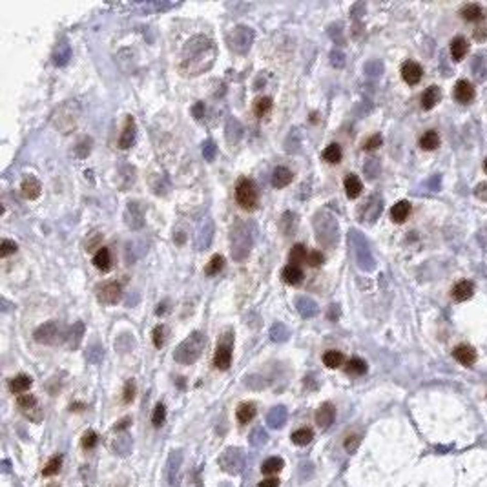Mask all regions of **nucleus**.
Here are the masks:
<instances>
[{
	"mask_svg": "<svg viewBox=\"0 0 487 487\" xmlns=\"http://www.w3.org/2000/svg\"><path fill=\"white\" fill-rule=\"evenodd\" d=\"M473 294H475V283H473V281H467V279L458 281V283L451 288V298H453L454 301H458V303L471 300Z\"/></svg>",
	"mask_w": 487,
	"mask_h": 487,
	"instance_id": "obj_16",
	"label": "nucleus"
},
{
	"mask_svg": "<svg viewBox=\"0 0 487 487\" xmlns=\"http://www.w3.org/2000/svg\"><path fill=\"white\" fill-rule=\"evenodd\" d=\"M164 307H166V303L159 305V308H157V310H155V314H157V316H161V314L164 312V310H166V308H164Z\"/></svg>",
	"mask_w": 487,
	"mask_h": 487,
	"instance_id": "obj_61",
	"label": "nucleus"
},
{
	"mask_svg": "<svg viewBox=\"0 0 487 487\" xmlns=\"http://www.w3.org/2000/svg\"><path fill=\"white\" fill-rule=\"evenodd\" d=\"M288 336H290V330L285 327L283 323H274L272 325V329H270V337H272V342H287L288 340Z\"/></svg>",
	"mask_w": 487,
	"mask_h": 487,
	"instance_id": "obj_41",
	"label": "nucleus"
},
{
	"mask_svg": "<svg viewBox=\"0 0 487 487\" xmlns=\"http://www.w3.org/2000/svg\"><path fill=\"white\" fill-rule=\"evenodd\" d=\"M420 146H421V150H427V152L436 150L438 146H440V135H438V132L427 130L420 137Z\"/></svg>",
	"mask_w": 487,
	"mask_h": 487,
	"instance_id": "obj_33",
	"label": "nucleus"
},
{
	"mask_svg": "<svg viewBox=\"0 0 487 487\" xmlns=\"http://www.w3.org/2000/svg\"><path fill=\"white\" fill-rule=\"evenodd\" d=\"M258 487H279V480L278 478H267V480H263V482H259Z\"/></svg>",
	"mask_w": 487,
	"mask_h": 487,
	"instance_id": "obj_59",
	"label": "nucleus"
},
{
	"mask_svg": "<svg viewBox=\"0 0 487 487\" xmlns=\"http://www.w3.org/2000/svg\"><path fill=\"white\" fill-rule=\"evenodd\" d=\"M330 64L336 68H342L343 64H345V57H343L342 51H332V53H330Z\"/></svg>",
	"mask_w": 487,
	"mask_h": 487,
	"instance_id": "obj_56",
	"label": "nucleus"
},
{
	"mask_svg": "<svg viewBox=\"0 0 487 487\" xmlns=\"http://www.w3.org/2000/svg\"><path fill=\"white\" fill-rule=\"evenodd\" d=\"M230 363H232V347H230V343H219L216 354H214V365L219 371H226Z\"/></svg>",
	"mask_w": 487,
	"mask_h": 487,
	"instance_id": "obj_15",
	"label": "nucleus"
},
{
	"mask_svg": "<svg viewBox=\"0 0 487 487\" xmlns=\"http://www.w3.org/2000/svg\"><path fill=\"white\" fill-rule=\"evenodd\" d=\"M296 308H298V312H300V316L305 317V320L317 316V312H320V307H317V303L312 300V298H308V296H300V298H298V300H296Z\"/></svg>",
	"mask_w": 487,
	"mask_h": 487,
	"instance_id": "obj_19",
	"label": "nucleus"
},
{
	"mask_svg": "<svg viewBox=\"0 0 487 487\" xmlns=\"http://www.w3.org/2000/svg\"><path fill=\"white\" fill-rule=\"evenodd\" d=\"M192 113H194V117H196L197 121H201V119H203V113H204V102H197V104L192 108Z\"/></svg>",
	"mask_w": 487,
	"mask_h": 487,
	"instance_id": "obj_57",
	"label": "nucleus"
},
{
	"mask_svg": "<svg viewBox=\"0 0 487 487\" xmlns=\"http://www.w3.org/2000/svg\"><path fill=\"white\" fill-rule=\"evenodd\" d=\"M314 232H316V239L321 246H334L337 243V238H340V226H337V221L334 219L332 214L325 212V210H320V212L314 216Z\"/></svg>",
	"mask_w": 487,
	"mask_h": 487,
	"instance_id": "obj_3",
	"label": "nucleus"
},
{
	"mask_svg": "<svg viewBox=\"0 0 487 487\" xmlns=\"http://www.w3.org/2000/svg\"><path fill=\"white\" fill-rule=\"evenodd\" d=\"M475 194H476V197H480L482 201H487V183L478 184V186H476V190H475Z\"/></svg>",
	"mask_w": 487,
	"mask_h": 487,
	"instance_id": "obj_58",
	"label": "nucleus"
},
{
	"mask_svg": "<svg viewBox=\"0 0 487 487\" xmlns=\"http://www.w3.org/2000/svg\"><path fill=\"white\" fill-rule=\"evenodd\" d=\"M358 446H359V436H358V434H350V436L345 438V449L349 451V453H354Z\"/></svg>",
	"mask_w": 487,
	"mask_h": 487,
	"instance_id": "obj_55",
	"label": "nucleus"
},
{
	"mask_svg": "<svg viewBox=\"0 0 487 487\" xmlns=\"http://www.w3.org/2000/svg\"><path fill=\"white\" fill-rule=\"evenodd\" d=\"M79 117H80V110L79 106H77V102L75 100H68L66 104H62L55 112L53 122L62 134H68V132H71V130L77 126Z\"/></svg>",
	"mask_w": 487,
	"mask_h": 487,
	"instance_id": "obj_6",
	"label": "nucleus"
},
{
	"mask_svg": "<svg viewBox=\"0 0 487 487\" xmlns=\"http://www.w3.org/2000/svg\"><path fill=\"white\" fill-rule=\"evenodd\" d=\"M164 420H166V407L162 404H157L154 409V414H152V424H154L155 427H161V425L164 424Z\"/></svg>",
	"mask_w": 487,
	"mask_h": 487,
	"instance_id": "obj_46",
	"label": "nucleus"
},
{
	"mask_svg": "<svg viewBox=\"0 0 487 487\" xmlns=\"http://www.w3.org/2000/svg\"><path fill=\"white\" fill-rule=\"evenodd\" d=\"M256 33L254 29L248 28V26H236L226 33V44L228 48L234 51V53L245 55L250 51L252 44H254Z\"/></svg>",
	"mask_w": 487,
	"mask_h": 487,
	"instance_id": "obj_5",
	"label": "nucleus"
},
{
	"mask_svg": "<svg viewBox=\"0 0 487 487\" xmlns=\"http://www.w3.org/2000/svg\"><path fill=\"white\" fill-rule=\"evenodd\" d=\"M97 441H99V438H97L95 431H88V433H84V436H82L84 449H93V447L97 446Z\"/></svg>",
	"mask_w": 487,
	"mask_h": 487,
	"instance_id": "obj_52",
	"label": "nucleus"
},
{
	"mask_svg": "<svg viewBox=\"0 0 487 487\" xmlns=\"http://www.w3.org/2000/svg\"><path fill=\"white\" fill-rule=\"evenodd\" d=\"M285 418H287V412H285L283 407H276L270 411V414H268V421H270L272 425H281L285 421Z\"/></svg>",
	"mask_w": 487,
	"mask_h": 487,
	"instance_id": "obj_47",
	"label": "nucleus"
},
{
	"mask_svg": "<svg viewBox=\"0 0 487 487\" xmlns=\"http://www.w3.org/2000/svg\"><path fill=\"white\" fill-rule=\"evenodd\" d=\"M130 421H132V420H130V418H124V420H121V421H119V424H115V429H124V427L130 424Z\"/></svg>",
	"mask_w": 487,
	"mask_h": 487,
	"instance_id": "obj_60",
	"label": "nucleus"
},
{
	"mask_svg": "<svg viewBox=\"0 0 487 487\" xmlns=\"http://www.w3.org/2000/svg\"><path fill=\"white\" fill-rule=\"evenodd\" d=\"M225 132H226V134H225V135H226V141H228L230 144H238L239 139H241V135H243V126H241V122H239L238 119L230 117L228 122H226Z\"/></svg>",
	"mask_w": 487,
	"mask_h": 487,
	"instance_id": "obj_26",
	"label": "nucleus"
},
{
	"mask_svg": "<svg viewBox=\"0 0 487 487\" xmlns=\"http://www.w3.org/2000/svg\"><path fill=\"white\" fill-rule=\"evenodd\" d=\"M334 418H336V409H334V405L330 404V401L321 404V407L317 409L316 412V424L320 425L321 429H327V427L332 425Z\"/></svg>",
	"mask_w": 487,
	"mask_h": 487,
	"instance_id": "obj_18",
	"label": "nucleus"
},
{
	"mask_svg": "<svg viewBox=\"0 0 487 487\" xmlns=\"http://www.w3.org/2000/svg\"><path fill=\"white\" fill-rule=\"evenodd\" d=\"M409 216H411V203L409 201H398L391 208V219L394 223H398V225L405 223L409 219Z\"/></svg>",
	"mask_w": 487,
	"mask_h": 487,
	"instance_id": "obj_24",
	"label": "nucleus"
},
{
	"mask_svg": "<svg viewBox=\"0 0 487 487\" xmlns=\"http://www.w3.org/2000/svg\"><path fill=\"white\" fill-rule=\"evenodd\" d=\"M135 135H137V124H135L134 117H126L124 126H122L121 137H119V148L128 150L135 142Z\"/></svg>",
	"mask_w": 487,
	"mask_h": 487,
	"instance_id": "obj_12",
	"label": "nucleus"
},
{
	"mask_svg": "<svg viewBox=\"0 0 487 487\" xmlns=\"http://www.w3.org/2000/svg\"><path fill=\"white\" fill-rule=\"evenodd\" d=\"M217 46L206 35H196L186 40L179 57V73L183 77H199L216 64Z\"/></svg>",
	"mask_w": 487,
	"mask_h": 487,
	"instance_id": "obj_1",
	"label": "nucleus"
},
{
	"mask_svg": "<svg viewBox=\"0 0 487 487\" xmlns=\"http://www.w3.org/2000/svg\"><path fill=\"white\" fill-rule=\"evenodd\" d=\"M475 95H476L475 86H473L469 80L462 79V80H458V82L454 84L453 97H454V100H458L460 104H469L471 100L475 99Z\"/></svg>",
	"mask_w": 487,
	"mask_h": 487,
	"instance_id": "obj_13",
	"label": "nucleus"
},
{
	"mask_svg": "<svg viewBox=\"0 0 487 487\" xmlns=\"http://www.w3.org/2000/svg\"><path fill=\"white\" fill-rule=\"evenodd\" d=\"M363 190V184L362 181H359L358 175L354 174H349L345 177V192H347V197L349 199H356V197H359V194H362Z\"/></svg>",
	"mask_w": 487,
	"mask_h": 487,
	"instance_id": "obj_29",
	"label": "nucleus"
},
{
	"mask_svg": "<svg viewBox=\"0 0 487 487\" xmlns=\"http://www.w3.org/2000/svg\"><path fill=\"white\" fill-rule=\"evenodd\" d=\"M272 104H274V102H272L270 97H259V99H256V102H254V113L258 117L268 115L272 110Z\"/></svg>",
	"mask_w": 487,
	"mask_h": 487,
	"instance_id": "obj_40",
	"label": "nucleus"
},
{
	"mask_svg": "<svg viewBox=\"0 0 487 487\" xmlns=\"http://www.w3.org/2000/svg\"><path fill=\"white\" fill-rule=\"evenodd\" d=\"M307 246L301 245V243H298V245L292 246L290 254H288V261H290V265H296V267H300L301 263L307 259Z\"/></svg>",
	"mask_w": 487,
	"mask_h": 487,
	"instance_id": "obj_38",
	"label": "nucleus"
},
{
	"mask_svg": "<svg viewBox=\"0 0 487 487\" xmlns=\"http://www.w3.org/2000/svg\"><path fill=\"white\" fill-rule=\"evenodd\" d=\"M122 298V287L117 281H106L97 287V300L102 305H117Z\"/></svg>",
	"mask_w": 487,
	"mask_h": 487,
	"instance_id": "obj_9",
	"label": "nucleus"
},
{
	"mask_svg": "<svg viewBox=\"0 0 487 487\" xmlns=\"http://www.w3.org/2000/svg\"><path fill=\"white\" fill-rule=\"evenodd\" d=\"M62 330H60V325L57 321H46L44 325H40L37 330L33 332L35 342L40 343V345H53V343L58 342Z\"/></svg>",
	"mask_w": 487,
	"mask_h": 487,
	"instance_id": "obj_8",
	"label": "nucleus"
},
{
	"mask_svg": "<svg viewBox=\"0 0 487 487\" xmlns=\"http://www.w3.org/2000/svg\"><path fill=\"white\" fill-rule=\"evenodd\" d=\"M82 336H84V323L82 321H77V323H73V327H71L66 336L68 347H70V349H77L80 340H82Z\"/></svg>",
	"mask_w": 487,
	"mask_h": 487,
	"instance_id": "obj_30",
	"label": "nucleus"
},
{
	"mask_svg": "<svg viewBox=\"0 0 487 487\" xmlns=\"http://www.w3.org/2000/svg\"><path fill=\"white\" fill-rule=\"evenodd\" d=\"M460 15H462V18L465 22H478L482 20L483 17H485V11H483V8L480 4H465L462 9H460Z\"/></svg>",
	"mask_w": 487,
	"mask_h": 487,
	"instance_id": "obj_25",
	"label": "nucleus"
},
{
	"mask_svg": "<svg viewBox=\"0 0 487 487\" xmlns=\"http://www.w3.org/2000/svg\"><path fill=\"white\" fill-rule=\"evenodd\" d=\"M204 345H206V336L201 330H196L177 345L174 352V359L177 363H183V365H192L199 359V356L204 350Z\"/></svg>",
	"mask_w": 487,
	"mask_h": 487,
	"instance_id": "obj_2",
	"label": "nucleus"
},
{
	"mask_svg": "<svg viewBox=\"0 0 487 487\" xmlns=\"http://www.w3.org/2000/svg\"><path fill=\"white\" fill-rule=\"evenodd\" d=\"M164 334H166L164 325H157L154 329V332H152V340H154V345L157 347V349H161V347L164 345Z\"/></svg>",
	"mask_w": 487,
	"mask_h": 487,
	"instance_id": "obj_49",
	"label": "nucleus"
},
{
	"mask_svg": "<svg viewBox=\"0 0 487 487\" xmlns=\"http://www.w3.org/2000/svg\"><path fill=\"white\" fill-rule=\"evenodd\" d=\"M347 372L354 376H362L367 372V363L362 358H350L347 363Z\"/></svg>",
	"mask_w": 487,
	"mask_h": 487,
	"instance_id": "obj_42",
	"label": "nucleus"
},
{
	"mask_svg": "<svg viewBox=\"0 0 487 487\" xmlns=\"http://www.w3.org/2000/svg\"><path fill=\"white\" fill-rule=\"evenodd\" d=\"M281 278H283V281L287 285L296 287V285H300L303 281V270L300 267H296V265H287L283 268V272H281Z\"/></svg>",
	"mask_w": 487,
	"mask_h": 487,
	"instance_id": "obj_27",
	"label": "nucleus"
},
{
	"mask_svg": "<svg viewBox=\"0 0 487 487\" xmlns=\"http://www.w3.org/2000/svg\"><path fill=\"white\" fill-rule=\"evenodd\" d=\"M343 354L340 350H327L323 354V365L329 367V369H337V367L343 365Z\"/></svg>",
	"mask_w": 487,
	"mask_h": 487,
	"instance_id": "obj_37",
	"label": "nucleus"
},
{
	"mask_svg": "<svg viewBox=\"0 0 487 487\" xmlns=\"http://www.w3.org/2000/svg\"><path fill=\"white\" fill-rule=\"evenodd\" d=\"M60 467H62V456H60V454H57V456H53V458H51L50 462L44 465V469H42V475H44V476H53V475H57L58 471H60Z\"/></svg>",
	"mask_w": 487,
	"mask_h": 487,
	"instance_id": "obj_43",
	"label": "nucleus"
},
{
	"mask_svg": "<svg viewBox=\"0 0 487 487\" xmlns=\"http://www.w3.org/2000/svg\"><path fill=\"white\" fill-rule=\"evenodd\" d=\"M453 358L458 363H462L463 367H471L476 362V350L471 345H467V343H462V345L454 347Z\"/></svg>",
	"mask_w": 487,
	"mask_h": 487,
	"instance_id": "obj_17",
	"label": "nucleus"
},
{
	"mask_svg": "<svg viewBox=\"0 0 487 487\" xmlns=\"http://www.w3.org/2000/svg\"><path fill=\"white\" fill-rule=\"evenodd\" d=\"M20 192L26 199H37L42 192V184L38 183V179H35V177H26L20 184Z\"/></svg>",
	"mask_w": 487,
	"mask_h": 487,
	"instance_id": "obj_23",
	"label": "nucleus"
},
{
	"mask_svg": "<svg viewBox=\"0 0 487 487\" xmlns=\"http://www.w3.org/2000/svg\"><path fill=\"white\" fill-rule=\"evenodd\" d=\"M325 261V256L321 254L320 250H314V252H308L307 256V263L310 265V267H321Z\"/></svg>",
	"mask_w": 487,
	"mask_h": 487,
	"instance_id": "obj_53",
	"label": "nucleus"
},
{
	"mask_svg": "<svg viewBox=\"0 0 487 487\" xmlns=\"http://www.w3.org/2000/svg\"><path fill=\"white\" fill-rule=\"evenodd\" d=\"M93 265L95 268H99L100 272H108L112 268V256H110V250L106 246H100L99 250L93 256Z\"/></svg>",
	"mask_w": 487,
	"mask_h": 487,
	"instance_id": "obj_28",
	"label": "nucleus"
},
{
	"mask_svg": "<svg viewBox=\"0 0 487 487\" xmlns=\"http://www.w3.org/2000/svg\"><path fill=\"white\" fill-rule=\"evenodd\" d=\"M70 58H71V46L68 42H60V44L55 48L53 62L57 64V66H66Z\"/></svg>",
	"mask_w": 487,
	"mask_h": 487,
	"instance_id": "obj_34",
	"label": "nucleus"
},
{
	"mask_svg": "<svg viewBox=\"0 0 487 487\" xmlns=\"http://www.w3.org/2000/svg\"><path fill=\"white\" fill-rule=\"evenodd\" d=\"M421 77H424V70H421L420 64L414 62V60L404 62V66H401V79H404L409 86L418 84L421 80Z\"/></svg>",
	"mask_w": 487,
	"mask_h": 487,
	"instance_id": "obj_14",
	"label": "nucleus"
},
{
	"mask_svg": "<svg viewBox=\"0 0 487 487\" xmlns=\"http://www.w3.org/2000/svg\"><path fill=\"white\" fill-rule=\"evenodd\" d=\"M292 181H294V174L285 166H278L274 170V174H272V186L278 188V190L288 186Z\"/></svg>",
	"mask_w": 487,
	"mask_h": 487,
	"instance_id": "obj_21",
	"label": "nucleus"
},
{
	"mask_svg": "<svg viewBox=\"0 0 487 487\" xmlns=\"http://www.w3.org/2000/svg\"><path fill=\"white\" fill-rule=\"evenodd\" d=\"M214 239V221L212 217H206V219L201 221V225L197 226V234H196V246L197 250H206L210 246Z\"/></svg>",
	"mask_w": 487,
	"mask_h": 487,
	"instance_id": "obj_10",
	"label": "nucleus"
},
{
	"mask_svg": "<svg viewBox=\"0 0 487 487\" xmlns=\"http://www.w3.org/2000/svg\"><path fill=\"white\" fill-rule=\"evenodd\" d=\"M135 398V383L134 379H128L124 383V389H122V401L124 404H132Z\"/></svg>",
	"mask_w": 487,
	"mask_h": 487,
	"instance_id": "obj_48",
	"label": "nucleus"
},
{
	"mask_svg": "<svg viewBox=\"0 0 487 487\" xmlns=\"http://www.w3.org/2000/svg\"><path fill=\"white\" fill-rule=\"evenodd\" d=\"M285 467V462L283 458H279V456H272V458L265 460L261 465V471L265 473V475H276V473H279V471H283Z\"/></svg>",
	"mask_w": 487,
	"mask_h": 487,
	"instance_id": "obj_36",
	"label": "nucleus"
},
{
	"mask_svg": "<svg viewBox=\"0 0 487 487\" xmlns=\"http://www.w3.org/2000/svg\"><path fill=\"white\" fill-rule=\"evenodd\" d=\"M343 157V152H342V146L336 144V142H332V144H329L327 148L323 150V159L327 162H330V164H337V162L342 161Z\"/></svg>",
	"mask_w": 487,
	"mask_h": 487,
	"instance_id": "obj_35",
	"label": "nucleus"
},
{
	"mask_svg": "<svg viewBox=\"0 0 487 487\" xmlns=\"http://www.w3.org/2000/svg\"><path fill=\"white\" fill-rule=\"evenodd\" d=\"M216 152H217V146L214 141H206L203 142V155L206 161H214V157H216Z\"/></svg>",
	"mask_w": 487,
	"mask_h": 487,
	"instance_id": "obj_54",
	"label": "nucleus"
},
{
	"mask_svg": "<svg viewBox=\"0 0 487 487\" xmlns=\"http://www.w3.org/2000/svg\"><path fill=\"white\" fill-rule=\"evenodd\" d=\"M223 267H225V258L217 254V256H214V258L208 261V265H206L204 272H206L208 276H216V274H219V272L223 270Z\"/></svg>",
	"mask_w": 487,
	"mask_h": 487,
	"instance_id": "obj_44",
	"label": "nucleus"
},
{
	"mask_svg": "<svg viewBox=\"0 0 487 487\" xmlns=\"http://www.w3.org/2000/svg\"><path fill=\"white\" fill-rule=\"evenodd\" d=\"M440 100H441V90L438 86H429L421 93V108L433 110Z\"/></svg>",
	"mask_w": 487,
	"mask_h": 487,
	"instance_id": "obj_22",
	"label": "nucleus"
},
{
	"mask_svg": "<svg viewBox=\"0 0 487 487\" xmlns=\"http://www.w3.org/2000/svg\"><path fill=\"white\" fill-rule=\"evenodd\" d=\"M15 252H17V243L11 241V239H4L0 245V258H8Z\"/></svg>",
	"mask_w": 487,
	"mask_h": 487,
	"instance_id": "obj_50",
	"label": "nucleus"
},
{
	"mask_svg": "<svg viewBox=\"0 0 487 487\" xmlns=\"http://www.w3.org/2000/svg\"><path fill=\"white\" fill-rule=\"evenodd\" d=\"M236 416H238L239 424H248L252 418L256 416V405L252 401H243V404L238 405V411H236Z\"/></svg>",
	"mask_w": 487,
	"mask_h": 487,
	"instance_id": "obj_32",
	"label": "nucleus"
},
{
	"mask_svg": "<svg viewBox=\"0 0 487 487\" xmlns=\"http://www.w3.org/2000/svg\"><path fill=\"white\" fill-rule=\"evenodd\" d=\"M31 385H33V379L26 374L15 376V378H11V382H9V389H11V392H15V394H22V392L29 391Z\"/></svg>",
	"mask_w": 487,
	"mask_h": 487,
	"instance_id": "obj_31",
	"label": "nucleus"
},
{
	"mask_svg": "<svg viewBox=\"0 0 487 487\" xmlns=\"http://www.w3.org/2000/svg\"><path fill=\"white\" fill-rule=\"evenodd\" d=\"M124 223L132 230H139L144 225V212H142L141 204L132 201L128 203V206L124 208Z\"/></svg>",
	"mask_w": 487,
	"mask_h": 487,
	"instance_id": "obj_11",
	"label": "nucleus"
},
{
	"mask_svg": "<svg viewBox=\"0 0 487 487\" xmlns=\"http://www.w3.org/2000/svg\"><path fill=\"white\" fill-rule=\"evenodd\" d=\"M236 201H238V204L243 210H248V212L256 210L258 201H259V194L254 181L246 179V177L238 181V184H236Z\"/></svg>",
	"mask_w": 487,
	"mask_h": 487,
	"instance_id": "obj_7",
	"label": "nucleus"
},
{
	"mask_svg": "<svg viewBox=\"0 0 487 487\" xmlns=\"http://www.w3.org/2000/svg\"><path fill=\"white\" fill-rule=\"evenodd\" d=\"M314 438V433L312 429H307V427H303V429H298L292 433L290 440L296 443V446H307V443H310Z\"/></svg>",
	"mask_w": 487,
	"mask_h": 487,
	"instance_id": "obj_39",
	"label": "nucleus"
},
{
	"mask_svg": "<svg viewBox=\"0 0 487 487\" xmlns=\"http://www.w3.org/2000/svg\"><path fill=\"white\" fill-rule=\"evenodd\" d=\"M483 170H485V174H487V157H485V161H483Z\"/></svg>",
	"mask_w": 487,
	"mask_h": 487,
	"instance_id": "obj_62",
	"label": "nucleus"
},
{
	"mask_svg": "<svg viewBox=\"0 0 487 487\" xmlns=\"http://www.w3.org/2000/svg\"><path fill=\"white\" fill-rule=\"evenodd\" d=\"M382 142H383V139H382V135H379V134L371 135V137H369L365 142H363V150H367V152L378 150L379 146H382Z\"/></svg>",
	"mask_w": 487,
	"mask_h": 487,
	"instance_id": "obj_51",
	"label": "nucleus"
},
{
	"mask_svg": "<svg viewBox=\"0 0 487 487\" xmlns=\"http://www.w3.org/2000/svg\"><path fill=\"white\" fill-rule=\"evenodd\" d=\"M17 405L22 409V411H31V409L37 407V398L33 394H22L17 398Z\"/></svg>",
	"mask_w": 487,
	"mask_h": 487,
	"instance_id": "obj_45",
	"label": "nucleus"
},
{
	"mask_svg": "<svg viewBox=\"0 0 487 487\" xmlns=\"http://www.w3.org/2000/svg\"><path fill=\"white\" fill-rule=\"evenodd\" d=\"M252 250V234L246 223H236L230 234V252L236 261H245Z\"/></svg>",
	"mask_w": 487,
	"mask_h": 487,
	"instance_id": "obj_4",
	"label": "nucleus"
},
{
	"mask_svg": "<svg viewBox=\"0 0 487 487\" xmlns=\"http://www.w3.org/2000/svg\"><path fill=\"white\" fill-rule=\"evenodd\" d=\"M449 50H451V57H453V60L460 62V60H463L465 55L469 53V40H467L465 37H454L453 40H451Z\"/></svg>",
	"mask_w": 487,
	"mask_h": 487,
	"instance_id": "obj_20",
	"label": "nucleus"
}]
</instances>
